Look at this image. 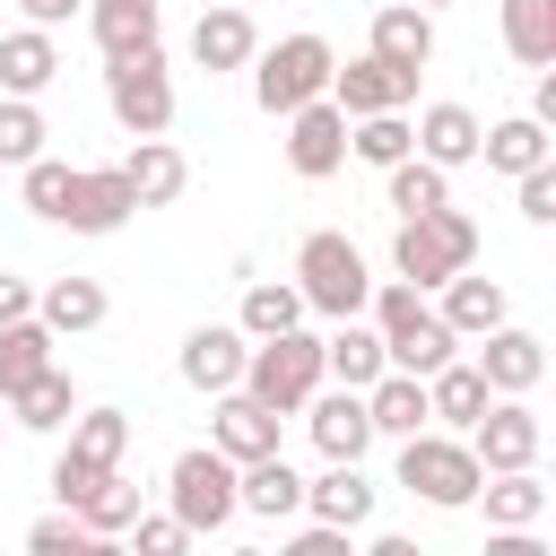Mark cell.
I'll return each mask as SVG.
<instances>
[{"instance_id":"cell-1","label":"cell","mask_w":556,"mask_h":556,"mask_svg":"<svg viewBox=\"0 0 556 556\" xmlns=\"http://www.w3.org/2000/svg\"><path fill=\"white\" fill-rule=\"evenodd\" d=\"M365 313H374V330H382V365H400V374H434L443 356H460V330H452V321L426 304V287H408V278H374Z\"/></svg>"},{"instance_id":"cell-2","label":"cell","mask_w":556,"mask_h":556,"mask_svg":"<svg viewBox=\"0 0 556 556\" xmlns=\"http://www.w3.org/2000/svg\"><path fill=\"white\" fill-rule=\"evenodd\" d=\"M478 261V217L469 208H426V217H400V235H391V278H408V287H443L452 269H469Z\"/></svg>"},{"instance_id":"cell-3","label":"cell","mask_w":556,"mask_h":556,"mask_svg":"<svg viewBox=\"0 0 556 556\" xmlns=\"http://www.w3.org/2000/svg\"><path fill=\"white\" fill-rule=\"evenodd\" d=\"M478 452H469V434H452V426H417V434H400V486L417 495V504H434V513H460V504H478Z\"/></svg>"},{"instance_id":"cell-4","label":"cell","mask_w":556,"mask_h":556,"mask_svg":"<svg viewBox=\"0 0 556 556\" xmlns=\"http://www.w3.org/2000/svg\"><path fill=\"white\" fill-rule=\"evenodd\" d=\"M330 61H339V52H330V43L313 35V26H295V35L261 43V52L243 61V70H252V104H261L269 122H287L295 104H313V96L330 87Z\"/></svg>"},{"instance_id":"cell-5","label":"cell","mask_w":556,"mask_h":556,"mask_svg":"<svg viewBox=\"0 0 556 556\" xmlns=\"http://www.w3.org/2000/svg\"><path fill=\"white\" fill-rule=\"evenodd\" d=\"M104 104L130 139H156L174 130V61L165 43H130V52H104Z\"/></svg>"},{"instance_id":"cell-6","label":"cell","mask_w":556,"mask_h":556,"mask_svg":"<svg viewBox=\"0 0 556 556\" xmlns=\"http://www.w3.org/2000/svg\"><path fill=\"white\" fill-rule=\"evenodd\" d=\"M295 295H304V313L348 321V313H365L374 269H365V252H356L339 226H321V235H304V243H295Z\"/></svg>"},{"instance_id":"cell-7","label":"cell","mask_w":556,"mask_h":556,"mask_svg":"<svg viewBox=\"0 0 556 556\" xmlns=\"http://www.w3.org/2000/svg\"><path fill=\"white\" fill-rule=\"evenodd\" d=\"M321 382H330V374H321V339H313L304 321H295V330H278V339H252V348H243V391H252V400H269L278 417H295Z\"/></svg>"},{"instance_id":"cell-8","label":"cell","mask_w":556,"mask_h":556,"mask_svg":"<svg viewBox=\"0 0 556 556\" xmlns=\"http://www.w3.org/2000/svg\"><path fill=\"white\" fill-rule=\"evenodd\" d=\"M165 513L200 539V530H226L243 504H235V460L217 452V443H191V452H174V469H165Z\"/></svg>"},{"instance_id":"cell-9","label":"cell","mask_w":556,"mask_h":556,"mask_svg":"<svg viewBox=\"0 0 556 556\" xmlns=\"http://www.w3.org/2000/svg\"><path fill=\"white\" fill-rule=\"evenodd\" d=\"M539 443H547V426H539L530 391H495V400L469 417V452H478V469H539Z\"/></svg>"},{"instance_id":"cell-10","label":"cell","mask_w":556,"mask_h":556,"mask_svg":"<svg viewBox=\"0 0 556 556\" xmlns=\"http://www.w3.org/2000/svg\"><path fill=\"white\" fill-rule=\"evenodd\" d=\"M417 78L426 70H400V61H382V52H356V61H330V104L356 122V113H408L417 104Z\"/></svg>"},{"instance_id":"cell-11","label":"cell","mask_w":556,"mask_h":556,"mask_svg":"<svg viewBox=\"0 0 556 556\" xmlns=\"http://www.w3.org/2000/svg\"><path fill=\"white\" fill-rule=\"evenodd\" d=\"M130 217H139V191H130V174H122V165H78L61 226H70V235H122Z\"/></svg>"},{"instance_id":"cell-12","label":"cell","mask_w":556,"mask_h":556,"mask_svg":"<svg viewBox=\"0 0 556 556\" xmlns=\"http://www.w3.org/2000/svg\"><path fill=\"white\" fill-rule=\"evenodd\" d=\"M469 365L486 374V391H539V382H547V339L504 313L495 330H478V356H469Z\"/></svg>"},{"instance_id":"cell-13","label":"cell","mask_w":556,"mask_h":556,"mask_svg":"<svg viewBox=\"0 0 556 556\" xmlns=\"http://www.w3.org/2000/svg\"><path fill=\"white\" fill-rule=\"evenodd\" d=\"M287 165H295L304 182H321V174L348 165V113H339L330 96H313V104L287 113Z\"/></svg>"},{"instance_id":"cell-14","label":"cell","mask_w":556,"mask_h":556,"mask_svg":"<svg viewBox=\"0 0 556 556\" xmlns=\"http://www.w3.org/2000/svg\"><path fill=\"white\" fill-rule=\"evenodd\" d=\"M304 426H313V452H321V460H365V452H374L365 391H348V382H339V391L321 382V391L304 400Z\"/></svg>"},{"instance_id":"cell-15","label":"cell","mask_w":556,"mask_h":556,"mask_svg":"<svg viewBox=\"0 0 556 556\" xmlns=\"http://www.w3.org/2000/svg\"><path fill=\"white\" fill-rule=\"evenodd\" d=\"M208 443L243 469V460H261V452H278V408L269 400H252L243 382L235 391H217V417H208Z\"/></svg>"},{"instance_id":"cell-16","label":"cell","mask_w":556,"mask_h":556,"mask_svg":"<svg viewBox=\"0 0 556 556\" xmlns=\"http://www.w3.org/2000/svg\"><path fill=\"white\" fill-rule=\"evenodd\" d=\"M243 348H252V339H243L235 321H200V330L182 339V356H174V365H182V382H191V391H208V400H217V391H235V382H243Z\"/></svg>"},{"instance_id":"cell-17","label":"cell","mask_w":556,"mask_h":556,"mask_svg":"<svg viewBox=\"0 0 556 556\" xmlns=\"http://www.w3.org/2000/svg\"><path fill=\"white\" fill-rule=\"evenodd\" d=\"M304 513L330 530H365L374 521V478L365 460H321V478H304Z\"/></svg>"},{"instance_id":"cell-18","label":"cell","mask_w":556,"mask_h":556,"mask_svg":"<svg viewBox=\"0 0 556 556\" xmlns=\"http://www.w3.org/2000/svg\"><path fill=\"white\" fill-rule=\"evenodd\" d=\"M252 52H261V26H252V9H243V0L200 9V26H191V61H200V70H243Z\"/></svg>"},{"instance_id":"cell-19","label":"cell","mask_w":556,"mask_h":556,"mask_svg":"<svg viewBox=\"0 0 556 556\" xmlns=\"http://www.w3.org/2000/svg\"><path fill=\"white\" fill-rule=\"evenodd\" d=\"M365 417H374V443L391 434H417V426H434V408H426V374H400V365H382L374 382H365Z\"/></svg>"},{"instance_id":"cell-20","label":"cell","mask_w":556,"mask_h":556,"mask_svg":"<svg viewBox=\"0 0 556 556\" xmlns=\"http://www.w3.org/2000/svg\"><path fill=\"white\" fill-rule=\"evenodd\" d=\"M434 295H443L434 313H443V321H452L460 339H478V330H495V321L513 313V295H504V278H478V261H469V269H452V278H443Z\"/></svg>"},{"instance_id":"cell-21","label":"cell","mask_w":556,"mask_h":556,"mask_svg":"<svg viewBox=\"0 0 556 556\" xmlns=\"http://www.w3.org/2000/svg\"><path fill=\"white\" fill-rule=\"evenodd\" d=\"M52 78H61L52 26H9V35H0V96H43Z\"/></svg>"},{"instance_id":"cell-22","label":"cell","mask_w":556,"mask_h":556,"mask_svg":"<svg viewBox=\"0 0 556 556\" xmlns=\"http://www.w3.org/2000/svg\"><path fill=\"white\" fill-rule=\"evenodd\" d=\"M365 52H382V61H400V70H426V61H434V9H417V0H391V9H374V35H365Z\"/></svg>"},{"instance_id":"cell-23","label":"cell","mask_w":556,"mask_h":556,"mask_svg":"<svg viewBox=\"0 0 556 556\" xmlns=\"http://www.w3.org/2000/svg\"><path fill=\"white\" fill-rule=\"evenodd\" d=\"M478 156H486V174H530V165H547L556 156V139H547V122H530V113H504V122H486L478 130Z\"/></svg>"},{"instance_id":"cell-24","label":"cell","mask_w":556,"mask_h":556,"mask_svg":"<svg viewBox=\"0 0 556 556\" xmlns=\"http://www.w3.org/2000/svg\"><path fill=\"white\" fill-rule=\"evenodd\" d=\"M104 313H113L104 278H52V287H35V321H43L52 339H78V330H96Z\"/></svg>"},{"instance_id":"cell-25","label":"cell","mask_w":556,"mask_h":556,"mask_svg":"<svg viewBox=\"0 0 556 556\" xmlns=\"http://www.w3.org/2000/svg\"><path fill=\"white\" fill-rule=\"evenodd\" d=\"M70 417H78V382L61 365H43V374H26L9 391V426H26V434H61Z\"/></svg>"},{"instance_id":"cell-26","label":"cell","mask_w":556,"mask_h":556,"mask_svg":"<svg viewBox=\"0 0 556 556\" xmlns=\"http://www.w3.org/2000/svg\"><path fill=\"white\" fill-rule=\"evenodd\" d=\"M235 504L261 513V521H287V513H304V478L287 469V452H261V460L235 469Z\"/></svg>"},{"instance_id":"cell-27","label":"cell","mask_w":556,"mask_h":556,"mask_svg":"<svg viewBox=\"0 0 556 556\" xmlns=\"http://www.w3.org/2000/svg\"><path fill=\"white\" fill-rule=\"evenodd\" d=\"M478 504H486V530H539V521H547L539 469H486V478H478Z\"/></svg>"},{"instance_id":"cell-28","label":"cell","mask_w":556,"mask_h":556,"mask_svg":"<svg viewBox=\"0 0 556 556\" xmlns=\"http://www.w3.org/2000/svg\"><path fill=\"white\" fill-rule=\"evenodd\" d=\"M408 130H417V156H434V165H478V130H486V122L443 96V104H426Z\"/></svg>"},{"instance_id":"cell-29","label":"cell","mask_w":556,"mask_h":556,"mask_svg":"<svg viewBox=\"0 0 556 556\" xmlns=\"http://www.w3.org/2000/svg\"><path fill=\"white\" fill-rule=\"evenodd\" d=\"M122 174H130V191H139V208H165V200H182V182H191V165H182V148L156 130V139H130V156H122Z\"/></svg>"},{"instance_id":"cell-30","label":"cell","mask_w":556,"mask_h":556,"mask_svg":"<svg viewBox=\"0 0 556 556\" xmlns=\"http://www.w3.org/2000/svg\"><path fill=\"white\" fill-rule=\"evenodd\" d=\"M452 200V165H434V156H400V165H382V208L391 217H426V208H443Z\"/></svg>"},{"instance_id":"cell-31","label":"cell","mask_w":556,"mask_h":556,"mask_svg":"<svg viewBox=\"0 0 556 556\" xmlns=\"http://www.w3.org/2000/svg\"><path fill=\"white\" fill-rule=\"evenodd\" d=\"M495 391H486V374L469 365V356H443L434 374H426V408H434V426H452V434H469V417L486 408Z\"/></svg>"},{"instance_id":"cell-32","label":"cell","mask_w":556,"mask_h":556,"mask_svg":"<svg viewBox=\"0 0 556 556\" xmlns=\"http://www.w3.org/2000/svg\"><path fill=\"white\" fill-rule=\"evenodd\" d=\"M321 374H330V382H348V391H365V382L382 374V330H374L365 313H348V321L321 339Z\"/></svg>"},{"instance_id":"cell-33","label":"cell","mask_w":556,"mask_h":556,"mask_svg":"<svg viewBox=\"0 0 556 556\" xmlns=\"http://www.w3.org/2000/svg\"><path fill=\"white\" fill-rule=\"evenodd\" d=\"M96 26L104 52H130V43H165V0H87L78 9Z\"/></svg>"},{"instance_id":"cell-34","label":"cell","mask_w":556,"mask_h":556,"mask_svg":"<svg viewBox=\"0 0 556 556\" xmlns=\"http://www.w3.org/2000/svg\"><path fill=\"white\" fill-rule=\"evenodd\" d=\"M295 321H304L295 278H252V287H243V313H235L243 339H278V330H295Z\"/></svg>"},{"instance_id":"cell-35","label":"cell","mask_w":556,"mask_h":556,"mask_svg":"<svg viewBox=\"0 0 556 556\" xmlns=\"http://www.w3.org/2000/svg\"><path fill=\"white\" fill-rule=\"evenodd\" d=\"M504 52L521 70H547L556 61V0H504Z\"/></svg>"},{"instance_id":"cell-36","label":"cell","mask_w":556,"mask_h":556,"mask_svg":"<svg viewBox=\"0 0 556 556\" xmlns=\"http://www.w3.org/2000/svg\"><path fill=\"white\" fill-rule=\"evenodd\" d=\"M52 348H61V339H52V330H43L35 313L0 321V400H9V391H17L26 374H43V365H52Z\"/></svg>"},{"instance_id":"cell-37","label":"cell","mask_w":556,"mask_h":556,"mask_svg":"<svg viewBox=\"0 0 556 556\" xmlns=\"http://www.w3.org/2000/svg\"><path fill=\"white\" fill-rule=\"evenodd\" d=\"M408 148H417L408 113H356V122H348V156H356V165H374V174H382V165H400Z\"/></svg>"},{"instance_id":"cell-38","label":"cell","mask_w":556,"mask_h":556,"mask_svg":"<svg viewBox=\"0 0 556 556\" xmlns=\"http://www.w3.org/2000/svg\"><path fill=\"white\" fill-rule=\"evenodd\" d=\"M70 452H78V460H96V469H122V452H130V417H122V408H87V400H78V417H70Z\"/></svg>"},{"instance_id":"cell-39","label":"cell","mask_w":556,"mask_h":556,"mask_svg":"<svg viewBox=\"0 0 556 556\" xmlns=\"http://www.w3.org/2000/svg\"><path fill=\"white\" fill-rule=\"evenodd\" d=\"M70 182H78V165H61V156H26V165H17V191H26V208H35L43 226H61Z\"/></svg>"},{"instance_id":"cell-40","label":"cell","mask_w":556,"mask_h":556,"mask_svg":"<svg viewBox=\"0 0 556 556\" xmlns=\"http://www.w3.org/2000/svg\"><path fill=\"white\" fill-rule=\"evenodd\" d=\"M43 139H52L43 104H35V96H0V165H26V156H43Z\"/></svg>"},{"instance_id":"cell-41","label":"cell","mask_w":556,"mask_h":556,"mask_svg":"<svg viewBox=\"0 0 556 556\" xmlns=\"http://www.w3.org/2000/svg\"><path fill=\"white\" fill-rule=\"evenodd\" d=\"M130 513H139V486H130L122 469H104V478H96V495L78 504V521H87L96 539H113V530H130Z\"/></svg>"},{"instance_id":"cell-42","label":"cell","mask_w":556,"mask_h":556,"mask_svg":"<svg viewBox=\"0 0 556 556\" xmlns=\"http://www.w3.org/2000/svg\"><path fill=\"white\" fill-rule=\"evenodd\" d=\"M26 547H35V556H96L104 539H96V530H87V521H78V513L61 504V513H43V521L26 530Z\"/></svg>"},{"instance_id":"cell-43","label":"cell","mask_w":556,"mask_h":556,"mask_svg":"<svg viewBox=\"0 0 556 556\" xmlns=\"http://www.w3.org/2000/svg\"><path fill=\"white\" fill-rule=\"evenodd\" d=\"M513 200H521V217H530V226H556V156H547V165H530V174H513Z\"/></svg>"},{"instance_id":"cell-44","label":"cell","mask_w":556,"mask_h":556,"mask_svg":"<svg viewBox=\"0 0 556 556\" xmlns=\"http://www.w3.org/2000/svg\"><path fill=\"white\" fill-rule=\"evenodd\" d=\"M96 478H104V469H96V460H78V452H70V443H61V460H52V495H61V504H70V513H78V504H87V495H96Z\"/></svg>"},{"instance_id":"cell-45","label":"cell","mask_w":556,"mask_h":556,"mask_svg":"<svg viewBox=\"0 0 556 556\" xmlns=\"http://www.w3.org/2000/svg\"><path fill=\"white\" fill-rule=\"evenodd\" d=\"M130 539H139V547H148V556H174V547H182V539H191V530H182V521H174V513H130Z\"/></svg>"},{"instance_id":"cell-46","label":"cell","mask_w":556,"mask_h":556,"mask_svg":"<svg viewBox=\"0 0 556 556\" xmlns=\"http://www.w3.org/2000/svg\"><path fill=\"white\" fill-rule=\"evenodd\" d=\"M295 556H348V530H330V521H304V530H295Z\"/></svg>"},{"instance_id":"cell-47","label":"cell","mask_w":556,"mask_h":556,"mask_svg":"<svg viewBox=\"0 0 556 556\" xmlns=\"http://www.w3.org/2000/svg\"><path fill=\"white\" fill-rule=\"evenodd\" d=\"M17 313H35V278L0 269V321H17Z\"/></svg>"},{"instance_id":"cell-48","label":"cell","mask_w":556,"mask_h":556,"mask_svg":"<svg viewBox=\"0 0 556 556\" xmlns=\"http://www.w3.org/2000/svg\"><path fill=\"white\" fill-rule=\"evenodd\" d=\"M17 9H26V26H70L87 0H17Z\"/></svg>"},{"instance_id":"cell-49","label":"cell","mask_w":556,"mask_h":556,"mask_svg":"<svg viewBox=\"0 0 556 556\" xmlns=\"http://www.w3.org/2000/svg\"><path fill=\"white\" fill-rule=\"evenodd\" d=\"M530 122H547V130H556V61H547V70H539V87H530Z\"/></svg>"},{"instance_id":"cell-50","label":"cell","mask_w":556,"mask_h":556,"mask_svg":"<svg viewBox=\"0 0 556 556\" xmlns=\"http://www.w3.org/2000/svg\"><path fill=\"white\" fill-rule=\"evenodd\" d=\"M0 443H9V400H0Z\"/></svg>"},{"instance_id":"cell-51","label":"cell","mask_w":556,"mask_h":556,"mask_svg":"<svg viewBox=\"0 0 556 556\" xmlns=\"http://www.w3.org/2000/svg\"><path fill=\"white\" fill-rule=\"evenodd\" d=\"M417 9H452V0H417Z\"/></svg>"}]
</instances>
